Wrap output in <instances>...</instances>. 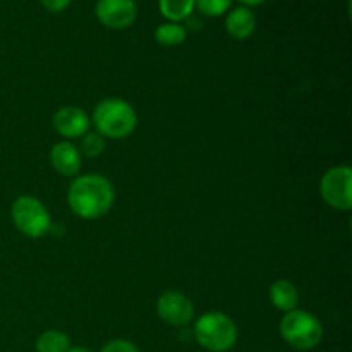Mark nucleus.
Returning a JSON list of instances; mask_svg holds the SVG:
<instances>
[{
	"label": "nucleus",
	"mask_w": 352,
	"mask_h": 352,
	"mask_svg": "<svg viewBox=\"0 0 352 352\" xmlns=\"http://www.w3.org/2000/svg\"><path fill=\"white\" fill-rule=\"evenodd\" d=\"M116 191L112 182L98 174L76 177L69 186L67 201L72 213L81 219L95 220L105 215L113 205Z\"/></svg>",
	"instance_id": "f257e3e1"
},
{
	"label": "nucleus",
	"mask_w": 352,
	"mask_h": 352,
	"mask_svg": "<svg viewBox=\"0 0 352 352\" xmlns=\"http://www.w3.org/2000/svg\"><path fill=\"white\" fill-rule=\"evenodd\" d=\"M93 124L103 138L122 140L136 129L138 116L126 100L105 98L95 107Z\"/></svg>",
	"instance_id": "f03ea898"
},
{
	"label": "nucleus",
	"mask_w": 352,
	"mask_h": 352,
	"mask_svg": "<svg viewBox=\"0 0 352 352\" xmlns=\"http://www.w3.org/2000/svg\"><path fill=\"white\" fill-rule=\"evenodd\" d=\"M195 339L206 351L226 352L237 342V327L223 313H205L195 325Z\"/></svg>",
	"instance_id": "7ed1b4c3"
},
{
	"label": "nucleus",
	"mask_w": 352,
	"mask_h": 352,
	"mask_svg": "<svg viewBox=\"0 0 352 352\" xmlns=\"http://www.w3.org/2000/svg\"><path fill=\"white\" fill-rule=\"evenodd\" d=\"M280 336L294 349L309 351L322 342L323 327L311 313L305 309H292L282 318Z\"/></svg>",
	"instance_id": "20e7f679"
},
{
	"label": "nucleus",
	"mask_w": 352,
	"mask_h": 352,
	"mask_svg": "<svg viewBox=\"0 0 352 352\" xmlns=\"http://www.w3.org/2000/svg\"><path fill=\"white\" fill-rule=\"evenodd\" d=\"M10 217L17 230L33 239L43 237L50 229V213L34 196H19L12 203Z\"/></svg>",
	"instance_id": "39448f33"
},
{
	"label": "nucleus",
	"mask_w": 352,
	"mask_h": 352,
	"mask_svg": "<svg viewBox=\"0 0 352 352\" xmlns=\"http://www.w3.org/2000/svg\"><path fill=\"white\" fill-rule=\"evenodd\" d=\"M323 201L336 210H351L352 206V170L347 165L333 167L320 182Z\"/></svg>",
	"instance_id": "423d86ee"
},
{
	"label": "nucleus",
	"mask_w": 352,
	"mask_h": 352,
	"mask_svg": "<svg viewBox=\"0 0 352 352\" xmlns=\"http://www.w3.org/2000/svg\"><path fill=\"white\" fill-rule=\"evenodd\" d=\"M95 14L103 26L110 30H126L136 21L138 6L134 0H98Z\"/></svg>",
	"instance_id": "0eeeda50"
},
{
	"label": "nucleus",
	"mask_w": 352,
	"mask_h": 352,
	"mask_svg": "<svg viewBox=\"0 0 352 352\" xmlns=\"http://www.w3.org/2000/svg\"><path fill=\"white\" fill-rule=\"evenodd\" d=\"M157 313L165 323L174 327L188 325L195 316V306L191 299L182 292L168 291L162 294L157 301Z\"/></svg>",
	"instance_id": "6e6552de"
},
{
	"label": "nucleus",
	"mask_w": 352,
	"mask_h": 352,
	"mask_svg": "<svg viewBox=\"0 0 352 352\" xmlns=\"http://www.w3.org/2000/svg\"><path fill=\"white\" fill-rule=\"evenodd\" d=\"M88 113L79 107H62L54 116V127L60 136L74 140V138H82L89 131Z\"/></svg>",
	"instance_id": "1a4fd4ad"
},
{
	"label": "nucleus",
	"mask_w": 352,
	"mask_h": 352,
	"mask_svg": "<svg viewBox=\"0 0 352 352\" xmlns=\"http://www.w3.org/2000/svg\"><path fill=\"white\" fill-rule=\"evenodd\" d=\"M50 164L58 174L71 177L81 167V151L69 141H62L50 150Z\"/></svg>",
	"instance_id": "9d476101"
},
{
	"label": "nucleus",
	"mask_w": 352,
	"mask_h": 352,
	"mask_svg": "<svg viewBox=\"0 0 352 352\" xmlns=\"http://www.w3.org/2000/svg\"><path fill=\"white\" fill-rule=\"evenodd\" d=\"M226 30L236 40H246L256 30V17L250 7H236L226 17Z\"/></svg>",
	"instance_id": "9b49d317"
},
{
	"label": "nucleus",
	"mask_w": 352,
	"mask_h": 352,
	"mask_svg": "<svg viewBox=\"0 0 352 352\" xmlns=\"http://www.w3.org/2000/svg\"><path fill=\"white\" fill-rule=\"evenodd\" d=\"M270 299L272 305L275 306L280 311H292L296 309L299 301V292L296 289V285L289 280H277L272 284L270 287Z\"/></svg>",
	"instance_id": "f8f14e48"
},
{
	"label": "nucleus",
	"mask_w": 352,
	"mask_h": 352,
	"mask_svg": "<svg viewBox=\"0 0 352 352\" xmlns=\"http://www.w3.org/2000/svg\"><path fill=\"white\" fill-rule=\"evenodd\" d=\"M158 7L164 17H167L170 23H181L191 16L195 0H158Z\"/></svg>",
	"instance_id": "ddd939ff"
},
{
	"label": "nucleus",
	"mask_w": 352,
	"mask_h": 352,
	"mask_svg": "<svg viewBox=\"0 0 352 352\" xmlns=\"http://www.w3.org/2000/svg\"><path fill=\"white\" fill-rule=\"evenodd\" d=\"M186 28L181 23H164L155 30V40L157 43L164 45V47H175V45L184 43L186 40Z\"/></svg>",
	"instance_id": "4468645a"
},
{
	"label": "nucleus",
	"mask_w": 352,
	"mask_h": 352,
	"mask_svg": "<svg viewBox=\"0 0 352 352\" xmlns=\"http://www.w3.org/2000/svg\"><path fill=\"white\" fill-rule=\"evenodd\" d=\"M71 349V340L64 332L48 330L43 332L36 340L38 352H67Z\"/></svg>",
	"instance_id": "2eb2a0df"
},
{
	"label": "nucleus",
	"mask_w": 352,
	"mask_h": 352,
	"mask_svg": "<svg viewBox=\"0 0 352 352\" xmlns=\"http://www.w3.org/2000/svg\"><path fill=\"white\" fill-rule=\"evenodd\" d=\"M103 150H105V138L100 133H96V131L95 133H89L88 131L81 138V148H79V151L82 155H86V157H98V155L103 153Z\"/></svg>",
	"instance_id": "dca6fc26"
},
{
	"label": "nucleus",
	"mask_w": 352,
	"mask_h": 352,
	"mask_svg": "<svg viewBox=\"0 0 352 352\" xmlns=\"http://www.w3.org/2000/svg\"><path fill=\"white\" fill-rule=\"evenodd\" d=\"M232 0H195V7L205 16L219 17L229 10Z\"/></svg>",
	"instance_id": "f3484780"
},
{
	"label": "nucleus",
	"mask_w": 352,
	"mask_h": 352,
	"mask_svg": "<svg viewBox=\"0 0 352 352\" xmlns=\"http://www.w3.org/2000/svg\"><path fill=\"white\" fill-rule=\"evenodd\" d=\"M100 352H141L129 340H112V342L107 344Z\"/></svg>",
	"instance_id": "a211bd4d"
},
{
	"label": "nucleus",
	"mask_w": 352,
	"mask_h": 352,
	"mask_svg": "<svg viewBox=\"0 0 352 352\" xmlns=\"http://www.w3.org/2000/svg\"><path fill=\"white\" fill-rule=\"evenodd\" d=\"M71 3V0H41V6L48 10V12H62Z\"/></svg>",
	"instance_id": "6ab92c4d"
},
{
	"label": "nucleus",
	"mask_w": 352,
	"mask_h": 352,
	"mask_svg": "<svg viewBox=\"0 0 352 352\" xmlns=\"http://www.w3.org/2000/svg\"><path fill=\"white\" fill-rule=\"evenodd\" d=\"M241 3H244V7H253V6H260V3L267 2V0H239Z\"/></svg>",
	"instance_id": "aec40b11"
},
{
	"label": "nucleus",
	"mask_w": 352,
	"mask_h": 352,
	"mask_svg": "<svg viewBox=\"0 0 352 352\" xmlns=\"http://www.w3.org/2000/svg\"><path fill=\"white\" fill-rule=\"evenodd\" d=\"M67 352H91V351L85 349V347H72V349H69Z\"/></svg>",
	"instance_id": "412c9836"
}]
</instances>
